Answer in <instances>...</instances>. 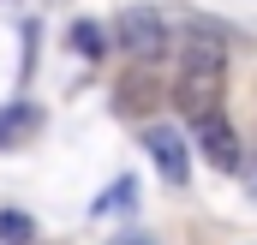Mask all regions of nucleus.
<instances>
[{
  "instance_id": "f257e3e1",
  "label": "nucleus",
  "mask_w": 257,
  "mask_h": 245,
  "mask_svg": "<svg viewBox=\"0 0 257 245\" xmlns=\"http://www.w3.org/2000/svg\"><path fill=\"white\" fill-rule=\"evenodd\" d=\"M221 78H227V54L215 48V42H203L197 36L192 48H186V72H180V84H174V102L186 108V114H215V102H221Z\"/></svg>"
},
{
  "instance_id": "f03ea898",
  "label": "nucleus",
  "mask_w": 257,
  "mask_h": 245,
  "mask_svg": "<svg viewBox=\"0 0 257 245\" xmlns=\"http://www.w3.org/2000/svg\"><path fill=\"white\" fill-rule=\"evenodd\" d=\"M114 42L126 48L132 60H156V54L168 48V24H162V12H150V6H126V12L114 18Z\"/></svg>"
},
{
  "instance_id": "7ed1b4c3",
  "label": "nucleus",
  "mask_w": 257,
  "mask_h": 245,
  "mask_svg": "<svg viewBox=\"0 0 257 245\" xmlns=\"http://www.w3.org/2000/svg\"><path fill=\"white\" fill-rule=\"evenodd\" d=\"M197 150H203L209 168H239V132L221 120V108L197 120Z\"/></svg>"
},
{
  "instance_id": "20e7f679",
  "label": "nucleus",
  "mask_w": 257,
  "mask_h": 245,
  "mask_svg": "<svg viewBox=\"0 0 257 245\" xmlns=\"http://www.w3.org/2000/svg\"><path fill=\"white\" fill-rule=\"evenodd\" d=\"M144 150H150V162L162 168V180H168V185H186L192 162H186V138H180L174 126H156V132L144 138Z\"/></svg>"
},
{
  "instance_id": "39448f33",
  "label": "nucleus",
  "mask_w": 257,
  "mask_h": 245,
  "mask_svg": "<svg viewBox=\"0 0 257 245\" xmlns=\"http://www.w3.org/2000/svg\"><path fill=\"white\" fill-rule=\"evenodd\" d=\"M36 120H42V114H36L30 102H12V108H0V150H6L12 138H30V132H36Z\"/></svg>"
},
{
  "instance_id": "423d86ee",
  "label": "nucleus",
  "mask_w": 257,
  "mask_h": 245,
  "mask_svg": "<svg viewBox=\"0 0 257 245\" xmlns=\"http://www.w3.org/2000/svg\"><path fill=\"white\" fill-rule=\"evenodd\" d=\"M30 239H36V221L18 209H0V245H30Z\"/></svg>"
},
{
  "instance_id": "0eeeda50",
  "label": "nucleus",
  "mask_w": 257,
  "mask_h": 245,
  "mask_svg": "<svg viewBox=\"0 0 257 245\" xmlns=\"http://www.w3.org/2000/svg\"><path fill=\"white\" fill-rule=\"evenodd\" d=\"M72 42H78V54H90V60H96V54H108V30H102V24H90V18H84V24H72Z\"/></svg>"
},
{
  "instance_id": "6e6552de",
  "label": "nucleus",
  "mask_w": 257,
  "mask_h": 245,
  "mask_svg": "<svg viewBox=\"0 0 257 245\" xmlns=\"http://www.w3.org/2000/svg\"><path fill=\"white\" fill-rule=\"evenodd\" d=\"M120 102H126L132 114H144V108H150V102H156V84H150V78H138V72H132L126 84H120Z\"/></svg>"
}]
</instances>
